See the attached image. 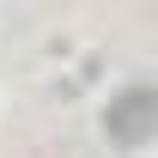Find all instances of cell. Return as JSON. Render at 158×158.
Wrapping results in <instances>:
<instances>
[{
	"mask_svg": "<svg viewBox=\"0 0 158 158\" xmlns=\"http://www.w3.org/2000/svg\"><path fill=\"white\" fill-rule=\"evenodd\" d=\"M146 110H152V98H146V91H128V110L110 116V128H116L128 146H140V140H146Z\"/></svg>",
	"mask_w": 158,
	"mask_h": 158,
	"instance_id": "6da1fadb",
	"label": "cell"
}]
</instances>
